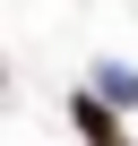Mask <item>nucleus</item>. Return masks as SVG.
Returning a JSON list of instances; mask_svg holds the SVG:
<instances>
[{
	"mask_svg": "<svg viewBox=\"0 0 138 146\" xmlns=\"http://www.w3.org/2000/svg\"><path fill=\"white\" fill-rule=\"evenodd\" d=\"M69 120H78V137H86V146H129V137H121V120H112L95 95H78V112H69Z\"/></svg>",
	"mask_w": 138,
	"mask_h": 146,
	"instance_id": "obj_1",
	"label": "nucleus"
}]
</instances>
